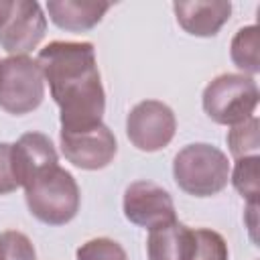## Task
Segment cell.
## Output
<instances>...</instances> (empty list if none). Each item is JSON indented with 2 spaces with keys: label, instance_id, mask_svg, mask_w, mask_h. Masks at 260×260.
<instances>
[{
  "label": "cell",
  "instance_id": "obj_15",
  "mask_svg": "<svg viewBox=\"0 0 260 260\" xmlns=\"http://www.w3.org/2000/svg\"><path fill=\"white\" fill-rule=\"evenodd\" d=\"M228 146L232 156L244 158V156H258L260 150V120L256 116L234 124L228 132Z\"/></svg>",
  "mask_w": 260,
  "mask_h": 260
},
{
  "label": "cell",
  "instance_id": "obj_17",
  "mask_svg": "<svg viewBox=\"0 0 260 260\" xmlns=\"http://www.w3.org/2000/svg\"><path fill=\"white\" fill-rule=\"evenodd\" d=\"M228 244L221 234L207 228L193 230V250L189 260H228Z\"/></svg>",
  "mask_w": 260,
  "mask_h": 260
},
{
  "label": "cell",
  "instance_id": "obj_13",
  "mask_svg": "<svg viewBox=\"0 0 260 260\" xmlns=\"http://www.w3.org/2000/svg\"><path fill=\"white\" fill-rule=\"evenodd\" d=\"M193 250V230L181 221H169L148 230V260H189Z\"/></svg>",
  "mask_w": 260,
  "mask_h": 260
},
{
  "label": "cell",
  "instance_id": "obj_9",
  "mask_svg": "<svg viewBox=\"0 0 260 260\" xmlns=\"http://www.w3.org/2000/svg\"><path fill=\"white\" fill-rule=\"evenodd\" d=\"M47 30V16L35 0H14L8 20L0 26V47L10 57L26 55L39 47Z\"/></svg>",
  "mask_w": 260,
  "mask_h": 260
},
{
  "label": "cell",
  "instance_id": "obj_1",
  "mask_svg": "<svg viewBox=\"0 0 260 260\" xmlns=\"http://www.w3.org/2000/svg\"><path fill=\"white\" fill-rule=\"evenodd\" d=\"M37 63L61 110V130H83L102 122L106 91L91 43L53 41L39 51Z\"/></svg>",
  "mask_w": 260,
  "mask_h": 260
},
{
  "label": "cell",
  "instance_id": "obj_10",
  "mask_svg": "<svg viewBox=\"0 0 260 260\" xmlns=\"http://www.w3.org/2000/svg\"><path fill=\"white\" fill-rule=\"evenodd\" d=\"M173 10L181 28L193 37H215L230 20L232 2L228 0H179Z\"/></svg>",
  "mask_w": 260,
  "mask_h": 260
},
{
  "label": "cell",
  "instance_id": "obj_18",
  "mask_svg": "<svg viewBox=\"0 0 260 260\" xmlns=\"http://www.w3.org/2000/svg\"><path fill=\"white\" fill-rule=\"evenodd\" d=\"M0 260H37V252L26 234L6 230L0 234Z\"/></svg>",
  "mask_w": 260,
  "mask_h": 260
},
{
  "label": "cell",
  "instance_id": "obj_4",
  "mask_svg": "<svg viewBox=\"0 0 260 260\" xmlns=\"http://www.w3.org/2000/svg\"><path fill=\"white\" fill-rule=\"evenodd\" d=\"M260 91L254 77L244 73H221L213 77L201 95L205 114L223 126L240 124L254 116Z\"/></svg>",
  "mask_w": 260,
  "mask_h": 260
},
{
  "label": "cell",
  "instance_id": "obj_8",
  "mask_svg": "<svg viewBox=\"0 0 260 260\" xmlns=\"http://www.w3.org/2000/svg\"><path fill=\"white\" fill-rule=\"evenodd\" d=\"M124 215L130 223L140 228H156L175 221V203L167 189L152 181H134L124 191Z\"/></svg>",
  "mask_w": 260,
  "mask_h": 260
},
{
  "label": "cell",
  "instance_id": "obj_21",
  "mask_svg": "<svg viewBox=\"0 0 260 260\" xmlns=\"http://www.w3.org/2000/svg\"><path fill=\"white\" fill-rule=\"evenodd\" d=\"M12 8H14V0H0V26L8 20Z\"/></svg>",
  "mask_w": 260,
  "mask_h": 260
},
{
  "label": "cell",
  "instance_id": "obj_19",
  "mask_svg": "<svg viewBox=\"0 0 260 260\" xmlns=\"http://www.w3.org/2000/svg\"><path fill=\"white\" fill-rule=\"evenodd\" d=\"M77 260H128L124 248L112 238H93L75 252Z\"/></svg>",
  "mask_w": 260,
  "mask_h": 260
},
{
  "label": "cell",
  "instance_id": "obj_3",
  "mask_svg": "<svg viewBox=\"0 0 260 260\" xmlns=\"http://www.w3.org/2000/svg\"><path fill=\"white\" fill-rule=\"evenodd\" d=\"M173 177L187 195L211 197L225 189L230 181V160L225 152L213 144H187L175 154Z\"/></svg>",
  "mask_w": 260,
  "mask_h": 260
},
{
  "label": "cell",
  "instance_id": "obj_6",
  "mask_svg": "<svg viewBox=\"0 0 260 260\" xmlns=\"http://www.w3.org/2000/svg\"><path fill=\"white\" fill-rule=\"evenodd\" d=\"M175 132V112L158 100H144L136 104L126 118L128 140L142 152H156L169 146Z\"/></svg>",
  "mask_w": 260,
  "mask_h": 260
},
{
  "label": "cell",
  "instance_id": "obj_5",
  "mask_svg": "<svg viewBox=\"0 0 260 260\" xmlns=\"http://www.w3.org/2000/svg\"><path fill=\"white\" fill-rule=\"evenodd\" d=\"M45 98V77L28 55L6 57L0 61V108L22 116L41 106Z\"/></svg>",
  "mask_w": 260,
  "mask_h": 260
},
{
  "label": "cell",
  "instance_id": "obj_16",
  "mask_svg": "<svg viewBox=\"0 0 260 260\" xmlns=\"http://www.w3.org/2000/svg\"><path fill=\"white\" fill-rule=\"evenodd\" d=\"M258 165H260V156H244L236 160V167L232 173V183L236 191L248 203H258V195H260Z\"/></svg>",
  "mask_w": 260,
  "mask_h": 260
},
{
  "label": "cell",
  "instance_id": "obj_11",
  "mask_svg": "<svg viewBox=\"0 0 260 260\" xmlns=\"http://www.w3.org/2000/svg\"><path fill=\"white\" fill-rule=\"evenodd\" d=\"M12 165L18 185L24 187L43 169L59 165V156L47 134L26 132L12 144Z\"/></svg>",
  "mask_w": 260,
  "mask_h": 260
},
{
  "label": "cell",
  "instance_id": "obj_2",
  "mask_svg": "<svg viewBox=\"0 0 260 260\" xmlns=\"http://www.w3.org/2000/svg\"><path fill=\"white\" fill-rule=\"evenodd\" d=\"M24 201L28 211L47 225L69 223L81 203L77 181L59 165L47 167L24 185Z\"/></svg>",
  "mask_w": 260,
  "mask_h": 260
},
{
  "label": "cell",
  "instance_id": "obj_14",
  "mask_svg": "<svg viewBox=\"0 0 260 260\" xmlns=\"http://www.w3.org/2000/svg\"><path fill=\"white\" fill-rule=\"evenodd\" d=\"M258 49H260V32H258L256 24L244 26L234 35V39L230 43V57H232L234 65L244 71V75L248 73L252 77L260 71Z\"/></svg>",
  "mask_w": 260,
  "mask_h": 260
},
{
  "label": "cell",
  "instance_id": "obj_20",
  "mask_svg": "<svg viewBox=\"0 0 260 260\" xmlns=\"http://www.w3.org/2000/svg\"><path fill=\"white\" fill-rule=\"evenodd\" d=\"M18 187L20 185L16 181L12 165V144L0 142V195H8Z\"/></svg>",
  "mask_w": 260,
  "mask_h": 260
},
{
  "label": "cell",
  "instance_id": "obj_7",
  "mask_svg": "<svg viewBox=\"0 0 260 260\" xmlns=\"http://www.w3.org/2000/svg\"><path fill=\"white\" fill-rule=\"evenodd\" d=\"M59 144L63 156L83 171H100L108 167L118 152L116 136L104 122L83 130H61Z\"/></svg>",
  "mask_w": 260,
  "mask_h": 260
},
{
  "label": "cell",
  "instance_id": "obj_12",
  "mask_svg": "<svg viewBox=\"0 0 260 260\" xmlns=\"http://www.w3.org/2000/svg\"><path fill=\"white\" fill-rule=\"evenodd\" d=\"M110 6V2L100 0H49L47 12L53 24L61 30L85 32L104 18Z\"/></svg>",
  "mask_w": 260,
  "mask_h": 260
}]
</instances>
